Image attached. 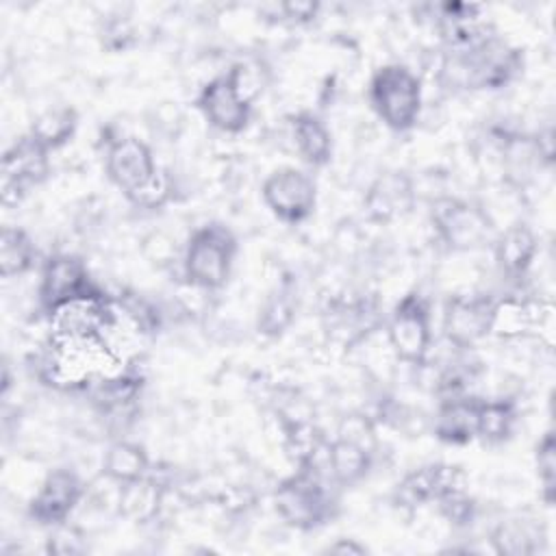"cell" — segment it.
I'll use <instances>...</instances> for the list:
<instances>
[{
    "label": "cell",
    "instance_id": "30",
    "mask_svg": "<svg viewBox=\"0 0 556 556\" xmlns=\"http://www.w3.org/2000/svg\"><path fill=\"white\" fill-rule=\"evenodd\" d=\"M534 473L539 480V497L545 506L556 502V439L554 430H545L534 445Z\"/></svg>",
    "mask_w": 556,
    "mask_h": 556
},
{
    "label": "cell",
    "instance_id": "15",
    "mask_svg": "<svg viewBox=\"0 0 556 556\" xmlns=\"http://www.w3.org/2000/svg\"><path fill=\"white\" fill-rule=\"evenodd\" d=\"M467 486V476L460 465L434 460L408 469L393 486L391 502L404 510H417L434 504L445 493Z\"/></svg>",
    "mask_w": 556,
    "mask_h": 556
},
{
    "label": "cell",
    "instance_id": "36",
    "mask_svg": "<svg viewBox=\"0 0 556 556\" xmlns=\"http://www.w3.org/2000/svg\"><path fill=\"white\" fill-rule=\"evenodd\" d=\"M98 37L106 52H124L135 43V26L124 15H109L100 24Z\"/></svg>",
    "mask_w": 556,
    "mask_h": 556
},
{
    "label": "cell",
    "instance_id": "31",
    "mask_svg": "<svg viewBox=\"0 0 556 556\" xmlns=\"http://www.w3.org/2000/svg\"><path fill=\"white\" fill-rule=\"evenodd\" d=\"M141 256L154 269H172L176 263L180 267L182 248H178L176 237L167 230H152L141 239Z\"/></svg>",
    "mask_w": 556,
    "mask_h": 556
},
{
    "label": "cell",
    "instance_id": "19",
    "mask_svg": "<svg viewBox=\"0 0 556 556\" xmlns=\"http://www.w3.org/2000/svg\"><path fill=\"white\" fill-rule=\"evenodd\" d=\"M146 378L137 369H119L115 374H104L93 378L87 387L91 404L106 419H124L135 413L141 400Z\"/></svg>",
    "mask_w": 556,
    "mask_h": 556
},
{
    "label": "cell",
    "instance_id": "17",
    "mask_svg": "<svg viewBox=\"0 0 556 556\" xmlns=\"http://www.w3.org/2000/svg\"><path fill=\"white\" fill-rule=\"evenodd\" d=\"M552 315V304L517 291L495 295L491 311V332L500 341H517L532 334Z\"/></svg>",
    "mask_w": 556,
    "mask_h": 556
},
{
    "label": "cell",
    "instance_id": "24",
    "mask_svg": "<svg viewBox=\"0 0 556 556\" xmlns=\"http://www.w3.org/2000/svg\"><path fill=\"white\" fill-rule=\"evenodd\" d=\"M298 282L285 276L261 302L256 315V332L265 339L282 337L298 317Z\"/></svg>",
    "mask_w": 556,
    "mask_h": 556
},
{
    "label": "cell",
    "instance_id": "9",
    "mask_svg": "<svg viewBox=\"0 0 556 556\" xmlns=\"http://www.w3.org/2000/svg\"><path fill=\"white\" fill-rule=\"evenodd\" d=\"M195 111L222 135H241L254 115V100L241 89L232 67L208 78L193 98Z\"/></svg>",
    "mask_w": 556,
    "mask_h": 556
},
{
    "label": "cell",
    "instance_id": "39",
    "mask_svg": "<svg viewBox=\"0 0 556 556\" xmlns=\"http://www.w3.org/2000/svg\"><path fill=\"white\" fill-rule=\"evenodd\" d=\"M367 552H369V547L365 543H361L358 539H352V536H339V539H334L332 543H328L324 547V554H339V556H345V554L363 556Z\"/></svg>",
    "mask_w": 556,
    "mask_h": 556
},
{
    "label": "cell",
    "instance_id": "33",
    "mask_svg": "<svg viewBox=\"0 0 556 556\" xmlns=\"http://www.w3.org/2000/svg\"><path fill=\"white\" fill-rule=\"evenodd\" d=\"M174 198V180L172 174L163 167H159V172L154 174V178L139 189L137 193H132L130 198H126L132 206L143 208V211H156L163 208L169 200Z\"/></svg>",
    "mask_w": 556,
    "mask_h": 556
},
{
    "label": "cell",
    "instance_id": "38",
    "mask_svg": "<svg viewBox=\"0 0 556 556\" xmlns=\"http://www.w3.org/2000/svg\"><path fill=\"white\" fill-rule=\"evenodd\" d=\"M530 137H532L534 150H536V154L541 159V165L545 169L552 167V163H554V128L547 124V126L530 132Z\"/></svg>",
    "mask_w": 556,
    "mask_h": 556
},
{
    "label": "cell",
    "instance_id": "13",
    "mask_svg": "<svg viewBox=\"0 0 556 556\" xmlns=\"http://www.w3.org/2000/svg\"><path fill=\"white\" fill-rule=\"evenodd\" d=\"M102 165L106 180L119 189L124 198L143 189L161 167L154 159L152 146L137 135H115L106 139Z\"/></svg>",
    "mask_w": 556,
    "mask_h": 556
},
{
    "label": "cell",
    "instance_id": "29",
    "mask_svg": "<svg viewBox=\"0 0 556 556\" xmlns=\"http://www.w3.org/2000/svg\"><path fill=\"white\" fill-rule=\"evenodd\" d=\"M39 248L28 230L4 224L0 230V276L4 280L22 278L41 265Z\"/></svg>",
    "mask_w": 556,
    "mask_h": 556
},
{
    "label": "cell",
    "instance_id": "16",
    "mask_svg": "<svg viewBox=\"0 0 556 556\" xmlns=\"http://www.w3.org/2000/svg\"><path fill=\"white\" fill-rule=\"evenodd\" d=\"M491 250L502 278H506L515 287H521L539 258L541 243L534 228L528 222L517 219L495 232Z\"/></svg>",
    "mask_w": 556,
    "mask_h": 556
},
{
    "label": "cell",
    "instance_id": "28",
    "mask_svg": "<svg viewBox=\"0 0 556 556\" xmlns=\"http://www.w3.org/2000/svg\"><path fill=\"white\" fill-rule=\"evenodd\" d=\"M519 424V402L510 395L482 397L478 404V439L484 445H502L513 439Z\"/></svg>",
    "mask_w": 556,
    "mask_h": 556
},
{
    "label": "cell",
    "instance_id": "34",
    "mask_svg": "<svg viewBox=\"0 0 556 556\" xmlns=\"http://www.w3.org/2000/svg\"><path fill=\"white\" fill-rule=\"evenodd\" d=\"M43 549L46 554H54V556H76V554H85L89 545H87L85 532L67 521L56 528H50Z\"/></svg>",
    "mask_w": 556,
    "mask_h": 556
},
{
    "label": "cell",
    "instance_id": "27",
    "mask_svg": "<svg viewBox=\"0 0 556 556\" xmlns=\"http://www.w3.org/2000/svg\"><path fill=\"white\" fill-rule=\"evenodd\" d=\"M80 128V113L72 104L48 106L37 113L28 126V135L50 154L63 150Z\"/></svg>",
    "mask_w": 556,
    "mask_h": 556
},
{
    "label": "cell",
    "instance_id": "23",
    "mask_svg": "<svg viewBox=\"0 0 556 556\" xmlns=\"http://www.w3.org/2000/svg\"><path fill=\"white\" fill-rule=\"evenodd\" d=\"M167 495V484L154 476V469L130 484L117 486V504L115 510L119 517L132 523H150L156 521V517L163 510Z\"/></svg>",
    "mask_w": 556,
    "mask_h": 556
},
{
    "label": "cell",
    "instance_id": "3",
    "mask_svg": "<svg viewBox=\"0 0 556 556\" xmlns=\"http://www.w3.org/2000/svg\"><path fill=\"white\" fill-rule=\"evenodd\" d=\"M237 254V235L222 222H204L182 243L180 278L193 289L215 293L228 285Z\"/></svg>",
    "mask_w": 556,
    "mask_h": 556
},
{
    "label": "cell",
    "instance_id": "4",
    "mask_svg": "<svg viewBox=\"0 0 556 556\" xmlns=\"http://www.w3.org/2000/svg\"><path fill=\"white\" fill-rule=\"evenodd\" d=\"M367 102L378 122L391 132H410L424 111V83L406 63L378 65L367 80Z\"/></svg>",
    "mask_w": 556,
    "mask_h": 556
},
{
    "label": "cell",
    "instance_id": "5",
    "mask_svg": "<svg viewBox=\"0 0 556 556\" xmlns=\"http://www.w3.org/2000/svg\"><path fill=\"white\" fill-rule=\"evenodd\" d=\"M428 222L434 239L447 252H473L491 245L497 228L489 208L460 195H439L430 202Z\"/></svg>",
    "mask_w": 556,
    "mask_h": 556
},
{
    "label": "cell",
    "instance_id": "7",
    "mask_svg": "<svg viewBox=\"0 0 556 556\" xmlns=\"http://www.w3.org/2000/svg\"><path fill=\"white\" fill-rule=\"evenodd\" d=\"M104 295L106 291L91 276L87 261L83 256L74 252H54L41 261L37 282V306L46 319L65 304Z\"/></svg>",
    "mask_w": 556,
    "mask_h": 556
},
{
    "label": "cell",
    "instance_id": "20",
    "mask_svg": "<svg viewBox=\"0 0 556 556\" xmlns=\"http://www.w3.org/2000/svg\"><path fill=\"white\" fill-rule=\"evenodd\" d=\"M293 150L311 169H321L332 161V132L324 117L311 109H300L287 117Z\"/></svg>",
    "mask_w": 556,
    "mask_h": 556
},
{
    "label": "cell",
    "instance_id": "11",
    "mask_svg": "<svg viewBox=\"0 0 556 556\" xmlns=\"http://www.w3.org/2000/svg\"><path fill=\"white\" fill-rule=\"evenodd\" d=\"M89 484L72 467H54L39 482L26 504V517L39 528H56L72 521L74 513L87 500Z\"/></svg>",
    "mask_w": 556,
    "mask_h": 556
},
{
    "label": "cell",
    "instance_id": "35",
    "mask_svg": "<svg viewBox=\"0 0 556 556\" xmlns=\"http://www.w3.org/2000/svg\"><path fill=\"white\" fill-rule=\"evenodd\" d=\"M337 437H343L348 441H354L358 445H365L376 452L378 437H376V419L367 413L352 410L345 413L337 426Z\"/></svg>",
    "mask_w": 556,
    "mask_h": 556
},
{
    "label": "cell",
    "instance_id": "10",
    "mask_svg": "<svg viewBox=\"0 0 556 556\" xmlns=\"http://www.w3.org/2000/svg\"><path fill=\"white\" fill-rule=\"evenodd\" d=\"M50 152L28 132L9 143L0 161V202L4 208H17L28 193L50 178Z\"/></svg>",
    "mask_w": 556,
    "mask_h": 556
},
{
    "label": "cell",
    "instance_id": "6",
    "mask_svg": "<svg viewBox=\"0 0 556 556\" xmlns=\"http://www.w3.org/2000/svg\"><path fill=\"white\" fill-rule=\"evenodd\" d=\"M382 330L395 361L410 367H424L434 341L432 306L428 295L419 289L406 291L384 317Z\"/></svg>",
    "mask_w": 556,
    "mask_h": 556
},
{
    "label": "cell",
    "instance_id": "37",
    "mask_svg": "<svg viewBox=\"0 0 556 556\" xmlns=\"http://www.w3.org/2000/svg\"><path fill=\"white\" fill-rule=\"evenodd\" d=\"M276 9L280 13L278 20L295 26H308L319 17L321 4L315 0H289V2H280Z\"/></svg>",
    "mask_w": 556,
    "mask_h": 556
},
{
    "label": "cell",
    "instance_id": "26",
    "mask_svg": "<svg viewBox=\"0 0 556 556\" xmlns=\"http://www.w3.org/2000/svg\"><path fill=\"white\" fill-rule=\"evenodd\" d=\"M489 543L500 556H534L543 549L545 532L532 519L508 517L491 528Z\"/></svg>",
    "mask_w": 556,
    "mask_h": 556
},
{
    "label": "cell",
    "instance_id": "32",
    "mask_svg": "<svg viewBox=\"0 0 556 556\" xmlns=\"http://www.w3.org/2000/svg\"><path fill=\"white\" fill-rule=\"evenodd\" d=\"M439 515L454 528H469L478 517V500L469 493V486L454 489L434 502Z\"/></svg>",
    "mask_w": 556,
    "mask_h": 556
},
{
    "label": "cell",
    "instance_id": "8",
    "mask_svg": "<svg viewBox=\"0 0 556 556\" xmlns=\"http://www.w3.org/2000/svg\"><path fill=\"white\" fill-rule=\"evenodd\" d=\"M261 200L274 219L285 226H300L315 215L319 191L311 172L280 165L263 178Z\"/></svg>",
    "mask_w": 556,
    "mask_h": 556
},
{
    "label": "cell",
    "instance_id": "14",
    "mask_svg": "<svg viewBox=\"0 0 556 556\" xmlns=\"http://www.w3.org/2000/svg\"><path fill=\"white\" fill-rule=\"evenodd\" d=\"M417 206L415 178L400 167L378 172L363 193V217L376 226H391Z\"/></svg>",
    "mask_w": 556,
    "mask_h": 556
},
{
    "label": "cell",
    "instance_id": "21",
    "mask_svg": "<svg viewBox=\"0 0 556 556\" xmlns=\"http://www.w3.org/2000/svg\"><path fill=\"white\" fill-rule=\"evenodd\" d=\"M321 460L326 476L337 489H354L371 473L376 452L334 434L332 439H328Z\"/></svg>",
    "mask_w": 556,
    "mask_h": 556
},
{
    "label": "cell",
    "instance_id": "1",
    "mask_svg": "<svg viewBox=\"0 0 556 556\" xmlns=\"http://www.w3.org/2000/svg\"><path fill=\"white\" fill-rule=\"evenodd\" d=\"M526 67L521 48L502 39L495 28L463 50H445L439 78L445 87L467 91H500L513 85Z\"/></svg>",
    "mask_w": 556,
    "mask_h": 556
},
{
    "label": "cell",
    "instance_id": "2",
    "mask_svg": "<svg viewBox=\"0 0 556 556\" xmlns=\"http://www.w3.org/2000/svg\"><path fill=\"white\" fill-rule=\"evenodd\" d=\"M334 489L321 465H300L274 486L271 504L287 528L313 532L337 519L341 506Z\"/></svg>",
    "mask_w": 556,
    "mask_h": 556
},
{
    "label": "cell",
    "instance_id": "25",
    "mask_svg": "<svg viewBox=\"0 0 556 556\" xmlns=\"http://www.w3.org/2000/svg\"><path fill=\"white\" fill-rule=\"evenodd\" d=\"M278 424L282 430V445L295 467L300 465H321L328 437L326 432L311 419L304 417H289L278 413Z\"/></svg>",
    "mask_w": 556,
    "mask_h": 556
},
{
    "label": "cell",
    "instance_id": "18",
    "mask_svg": "<svg viewBox=\"0 0 556 556\" xmlns=\"http://www.w3.org/2000/svg\"><path fill=\"white\" fill-rule=\"evenodd\" d=\"M478 404L476 393L441 395L432 415V434L439 443L463 447L478 439Z\"/></svg>",
    "mask_w": 556,
    "mask_h": 556
},
{
    "label": "cell",
    "instance_id": "22",
    "mask_svg": "<svg viewBox=\"0 0 556 556\" xmlns=\"http://www.w3.org/2000/svg\"><path fill=\"white\" fill-rule=\"evenodd\" d=\"M150 471H152V458L146 445L139 441L117 437L106 445L102 454L100 473L106 482L115 486H124L135 480H141Z\"/></svg>",
    "mask_w": 556,
    "mask_h": 556
},
{
    "label": "cell",
    "instance_id": "12",
    "mask_svg": "<svg viewBox=\"0 0 556 556\" xmlns=\"http://www.w3.org/2000/svg\"><path fill=\"white\" fill-rule=\"evenodd\" d=\"M495 293L465 291L452 293L441 308V332L456 352H473L491 332V311Z\"/></svg>",
    "mask_w": 556,
    "mask_h": 556
}]
</instances>
